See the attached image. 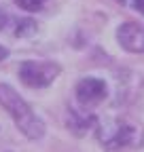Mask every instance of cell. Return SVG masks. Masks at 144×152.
I'll return each mask as SVG.
<instances>
[{
    "label": "cell",
    "mask_w": 144,
    "mask_h": 152,
    "mask_svg": "<svg viewBox=\"0 0 144 152\" xmlns=\"http://www.w3.org/2000/svg\"><path fill=\"white\" fill-rule=\"evenodd\" d=\"M0 106L11 114V118L15 121L17 129L28 140L36 142L45 135V123L32 112V108L21 99V95L11 85H0Z\"/></svg>",
    "instance_id": "1"
},
{
    "label": "cell",
    "mask_w": 144,
    "mask_h": 152,
    "mask_svg": "<svg viewBox=\"0 0 144 152\" xmlns=\"http://www.w3.org/2000/svg\"><path fill=\"white\" fill-rule=\"evenodd\" d=\"M45 2L47 0H15V4L24 11H38V9H43Z\"/></svg>",
    "instance_id": "8"
},
{
    "label": "cell",
    "mask_w": 144,
    "mask_h": 152,
    "mask_svg": "<svg viewBox=\"0 0 144 152\" xmlns=\"http://www.w3.org/2000/svg\"><path fill=\"white\" fill-rule=\"evenodd\" d=\"M108 95V87L102 78H96V76H89V78H83L76 85V102L83 108H96L98 104H102Z\"/></svg>",
    "instance_id": "4"
},
{
    "label": "cell",
    "mask_w": 144,
    "mask_h": 152,
    "mask_svg": "<svg viewBox=\"0 0 144 152\" xmlns=\"http://www.w3.org/2000/svg\"><path fill=\"white\" fill-rule=\"evenodd\" d=\"M13 21V19H11V15L7 13V11H2V9H0V32H2L4 28H9V23Z\"/></svg>",
    "instance_id": "9"
},
{
    "label": "cell",
    "mask_w": 144,
    "mask_h": 152,
    "mask_svg": "<svg viewBox=\"0 0 144 152\" xmlns=\"http://www.w3.org/2000/svg\"><path fill=\"white\" fill-rule=\"evenodd\" d=\"M132 4H134V9H136L138 13H142V15H144V0H134Z\"/></svg>",
    "instance_id": "10"
},
{
    "label": "cell",
    "mask_w": 144,
    "mask_h": 152,
    "mask_svg": "<svg viewBox=\"0 0 144 152\" xmlns=\"http://www.w3.org/2000/svg\"><path fill=\"white\" fill-rule=\"evenodd\" d=\"M102 144L108 152H121L125 148H142L144 142V129L136 127V125H125V123H117L112 129L100 133Z\"/></svg>",
    "instance_id": "2"
},
{
    "label": "cell",
    "mask_w": 144,
    "mask_h": 152,
    "mask_svg": "<svg viewBox=\"0 0 144 152\" xmlns=\"http://www.w3.org/2000/svg\"><path fill=\"white\" fill-rule=\"evenodd\" d=\"M7 57H9V49H4L2 45H0V61H4Z\"/></svg>",
    "instance_id": "11"
},
{
    "label": "cell",
    "mask_w": 144,
    "mask_h": 152,
    "mask_svg": "<svg viewBox=\"0 0 144 152\" xmlns=\"http://www.w3.org/2000/svg\"><path fill=\"white\" fill-rule=\"evenodd\" d=\"M62 68L55 61H24L19 66V78L30 89H45L60 76Z\"/></svg>",
    "instance_id": "3"
},
{
    "label": "cell",
    "mask_w": 144,
    "mask_h": 152,
    "mask_svg": "<svg viewBox=\"0 0 144 152\" xmlns=\"http://www.w3.org/2000/svg\"><path fill=\"white\" fill-rule=\"evenodd\" d=\"M15 23H17V30H15V36H17V38H30V36L36 34V30H38L36 21H34V19H30V17L17 19Z\"/></svg>",
    "instance_id": "7"
},
{
    "label": "cell",
    "mask_w": 144,
    "mask_h": 152,
    "mask_svg": "<svg viewBox=\"0 0 144 152\" xmlns=\"http://www.w3.org/2000/svg\"><path fill=\"white\" fill-rule=\"evenodd\" d=\"M98 125V118L93 114H87V112H76V110H70L68 112V129L74 133L76 137H83L89 133V129H93Z\"/></svg>",
    "instance_id": "6"
},
{
    "label": "cell",
    "mask_w": 144,
    "mask_h": 152,
    "mask_svg": "<svg viewBox=\"0 0 144 152\" xmlns=\"http://www.w3.org/2000/svg\"><path fill=\"white\" fill-rule=\"evenodd\" d=\"M117 40L127 53L140 55L144 53V28L134 21H125L117 28Z\"/></svg>",
    "instance_id": "5"
}]
</instances>
